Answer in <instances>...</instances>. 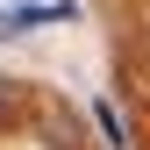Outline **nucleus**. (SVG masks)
<instances>
[{
    "instance_id": "f257e3e1",
    "label": "nucleus",
    "mask_w": 150,
    "mask_h": 150,
    "mask_svg": "<svg viewBox=\"0 0 150 150\" xmlns=\"http://www.w3.org/2000/svg\"><path fill=\"white\" fill-rule=\"evenodd\" d=\"M71 0H29V7H0V36H29V29H43V22H71Z\"/></svg>"
},
{
    "instance_id": "f03ea898",
    "label": "nucleus",
    "mask_w": 150,
    "mask_h": 150,
    "mask_svg": "<svg viewBox=\"0 0 150 150\" xmlns=\"http://www.w3.org/2000/svg\"><path fill=\"white\" fill-rule=\"evenodd\" d=\"M7 107H14V93H7V79H0V122H7Z\"/></svg>"
}]
</instances>
